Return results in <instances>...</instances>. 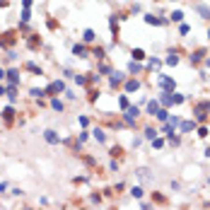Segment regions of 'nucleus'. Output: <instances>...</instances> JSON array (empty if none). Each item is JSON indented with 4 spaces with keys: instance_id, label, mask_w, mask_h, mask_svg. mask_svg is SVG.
I'll list each match as a JSON object with an SVG mask.
<instances>
[{
    "instance_id": "obj_1",
    "label": "nucleus",
    "mask_w": 210,
    "mask_h": 210,
    "mask_svg": "<svg viewBox=\"0 0 210 210\" xmlns=\"http://www.w3.org/2000/svg\"><path fill=\"white\" fill-rule=\"evenodd\" d=\"M46 140H49V143H58V135L53 131H46Z\"/></svg>"
},
{
    "instance_id": "obj_2",
    "label": "nucleus",
    "mask_w": 210,
    "mask_h": 210,
    "mask_svg": "<svg viewBox=\"0 0 210 210\" xmlns=\"http://www.w3.org/2000/svg\"><path fill=\"white\" fill-rule=\"evenodd\" d=\"M131 193L135 196V198H140V196H143V188H138V186H135V188H133V191H131Z\"/></svg>"
}]
</instances>
